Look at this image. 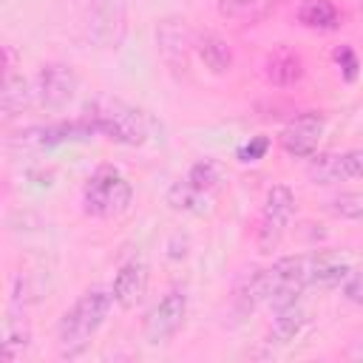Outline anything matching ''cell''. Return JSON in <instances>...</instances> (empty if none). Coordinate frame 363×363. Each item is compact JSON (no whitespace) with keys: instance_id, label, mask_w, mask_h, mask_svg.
I'll return each instance as SVG.
<instances>
[{"instance_id":"8","label":"cell","mask_w":363,"mask_h":363,"mask_svg":"<svg viewBox=\"0 0 363 363\" xmlns=\"http://www.w3.org/2000/svg\"><path fill=\"white\" fill-rule=\"evenodd\" d=\"M323 128L326 119L320 111H303L281 130V147L295 159H312L323 136Z\"/></svg>"},{"instance_id":"14","label":"cell","mask_w":363,"mask_h":363,"mask_svg":"<svg viewBox=\"0 0 363 363\" xmlns=\"http://www.w3.org/2000/svg\"><path fill=\"white\" fill-rule=\"evenodd\" d=\"M164 201L176 213H196V216H201V213L210 210V193L193 187L187 179L184 182H173L167 187V193H164Z\"/></svg>"},{"instance_id":"18","label":"cell","mask_w":363,"mask_h":363,"mask_svg":"<svg viewBox=\"0 0 363 363\" xmlns=\"http://www.w3.org/2000/svg\"><path fill=\"white\" fill-rule=\"evenodd\" d=\"M28 99H31L28 79L23 74H6V79H3V113H6V119L20 113L28 105Z\"/></svg>"},{"instance_id":"3","label":"cell","mask_w":363,"mask_h":363,"mask_svg":"<svg viewBox=\"0 0 363 363\" xmlns=\"http://www.w3.org/2000/svg\"><path fill=\"white\" fill-rule=\"evenodd\" d=\"M133 201L130 182L111 164L96 167L82 187V210L94 218H116Z\"/></svg>"},{"instance_id":"27","label":"cell","mask_w":363,"mask_h":363,"mask_svg":"<svg viewBox=\"0 0 363 363\" xmlns=\"http://www.w3.org/2000/svg\"><path fill=\"white\" fill-rule=\"evenodd\" d=\"M360 3H363V0H360Z\"/></svg>"},{"instance_id":"19","label":"cell","mask_w":363,"mask_h":363,"mask_svg":"<svg viewBox=\"0 0 363 363\" xmlns=\"http://www.w3.org/2000/svg\"><path fill=\"white\" fill-rule=\"evenodd\" d=\"M187 182L204 193H213L221 184V167L213 159H201L187 170Z\"/></svg>"},{"instance_id":"21","label":"cell","mask_w":363,"mask_h":363,"mask_svg":"<svg viewBox=\"0 0 363 363\" xmlns=\"http://www.w3.org/2000/svg\"><path fill=\"white\" fill-rule=\"evenodd\" d=\"M332 57H335V62H337V68H340V77H343L346 82H354L357 74H360V60H357L354 48H352V45H337Z\"/></svg>"},{"instance_id":"9","label":"cell","mask_w":363,"mask_h":363,"mask_svg":"<svg viewBox=\"0 0 363 363\" xmlns=\"http://www.w3.org/2000/svg\"><path fill=\"white\" fill-rule=\"evenodd\" d=\"M306 176L315 184H335L343 179H360L363 176V159L360 150L349 153H318L309 159Z\"/></svg>"},{"instance_id":"20","label":"cell","mask_w":363,"mask_h":363,"mask_svg":"<svg viewBox=\"0 0 363 363\" xmlns=\"http://www.w3.org/2000/svg\"><path fill=\"white\" fill-rule=\"evenodd\" d=\"M326 210L335 218L357 221V218H363V196L360 193H340V196H335V199L326 201Z\"/></svg>"},{"instance_id":"13","label":"cell","mask_w":363,"mask_h":363,"mask_svg":"<svg viewBox=\"0 0 363 363\" xmlns=\"http://www.w3.org/2000/svg\"><path fill=\"white\" fill-rule=\"evenodd\" d=\"M193 48H196L199 60L204 62V68H207L210 74H227V71L233 68V48L227 45L224 37H218V34H213V31L196 34Z\"/></svg>"},{"instance_id":"2","label":"cell","mask_w":363,"mask_h":363,"mask_svg":"<svg viewBox=\"0 0 363 363\" xmlns=\"http://www.w3.org/2000/svg\"><path fill=\"white\" fill-rule=\"evenodd\" d=\"M82 116L91 119V125L96 128V136H105L116 145L139 147L147 142V133H150L147 116L139 108H133L122 99H113V96L91 99Z\"/></svg>"},{"instance_id":"7","label":"cell","mask_w":363,"mask_h":363,"mask_svg":"<svg viewBox=\"0 0 363 363\" xmlns=\"http://www.w3.org/2000/svg\"><path fill=\"white\" fill-rule=\"evenodd\" d=\"M77 88H79V77L65 62L43 65L37 71V79H34V94H37L40 105L48 108V111H62L74 99Z\"/></svg>"},{"instance_id":"1","label":"cell","mask_w":363,"mask_h":363,"mask_svg":"<svg viewBox=\"0 0 363 363\" xmlns=\"http://www.w3.org/2000/svg\"><path fill=\"white\" fill-rule=\"evenodd\" d=\"M111 303H113V292L102 286H94L77 298V303L60 318V326H57V343L62 357H77L85 352L91 337L105 323Z\"/></svg>"},{"instance_id":"12","label":"cell","mask_w":363,"mask_h":363,"mask_svg":"<svg viewBox=\"0 0 363 363\" xmlns=\"http://www.w3.org/2000/svg\"><path fill=\"white\" fill-rule=\"evenodd\" d=\"M145 289H147V267H145V261H128V264H122L119 272L113 275V284H111L113 301L122 309H133L142 301Z\"/></svg>"},{"instance_id":"25","label":"cell","mask_w":363,"mask_h":363,"mask_svg":"<svg viewBox=\"0 0 363 363\" xmlns=\"http://www.w3.org/2000/svg\"><path fill=\"white\" fill-rule=\"evenodd\" d=\"M352 357H354V360H363V343H360V346L352 352Z\"/></svg>"},{"instance_id":"22","label":"cell","mask_w":363,"mask_h":363,"mask_svg":"<svg viewBox=\"0 0 363 363\" xmlns=\"http://www.w3.org/2000/svg\"><path fill=\"white\" fill-rule=\"evenodd\" d=\"M218 11L230 20H247L258 11V0H218Z\"/></svg>"},{"instance_id":"26","label":"cell","mask_w":363,"mask_h":363,"mask_svg":"<svg viewBox=\"0 0 363 363\" xmlns=\"http://www.w3.org/2000/svg\"><path fill=\"white\" fill-rule=\"evenodd\" d=\"M360 159H363V147H360Z\"/></svg>"},{"instance_id":"24","label":"cell","mask_w":363,"mask_h":363,"mask_svg":"<svg viewBox=\"0 0 363 363\" xmlns=\"http://www.w3.org/2000/svg\"><path fill=\"white\" fill-rule=\"evenodd\" d=\"M343 295L346 301H352L354 306H363V269L360 272H352L343 284Z\"/></svg>"},{"instance_id":"10","label":"cell","mask_w":363,"mask_h":363,"mask_svg":"<svg viewBox=\"0 0 363 363\" xmlns=\"http://www.w3.org/2000/svg\"><path fill=\"white\" fill-rule=\"evenodd\" d=\"M193 40H196V37L190 34L187 23L179 20V17H167V20H162V23L156 26V45H159V54H162V60H164L173 71L187 68V54H190V48H193Z\"/></svg>"},{"instance_id":"4","label":"cell","mask_w":363,"mask_h":363,"mask_svg":"<svg viewBox=\"0 0 363 363\" xmlns=\"http://www.w3.org/2000/svg\"><path fill=\"white\" fill-rule=\"evenodd\" d=\"M309 267L312 255H286L278 258L272 267L258 269L264 303H269L272 309L298 303V295L309 286Z\"/></svg>"},{"instance_id":"15","label":"cell","mask_w":363,"mask_h":363,"mask_svg":"<svg viewBox=\"0 0 363 363\" xmlns=\"http://www.w3.org/2000/svg\"><path fill=\"white\" fill-rule=\"evenodd\" d=\"M352 275V267L346 261H335L329 255H312V267H309V286L318 289H332L346 284V278Z\"/></svg>"},{"instance_id":"17","label":"cell","mask_w":363,"mask_h":363,"mask_svg":"<svg viewBox=\"0 0 363 363\" xmlns=\"http://www.w3.org/2000/svg\"><path fill=\"white\" fill-rule=\"evenodd\" d=\"M306 326V312L301 303H289V306H281L275 309V318H272V340L275 343H292Z\"/></svg>"},{"instance_id":"16","label":"cell","mask_w":363,"mask_h":363,"mask_svg":"<svg viewBox=\"0 0 363 363\" xmlns=\"http://www.w3.org/2000/svg\"><path fill=\"white\" fill-rule=\"evenodd\" d=\"M298 23L318 31H332L340 26V11L332 0H303L298 6Z\"/></svg>"},{"instance_id":"11","label":"cell","mask_w":363,"mask_h":363,"mask_svg":"<svg viewBox=\"0 0 363 363\" xmlns=\"http://www.w3.org/2000/svg\"><path fill=\"white\" fill-rule=\"evenodd\" d=\"M264 77L275 88H292L303 79V60L289 45H278L264 60Z\"/></svg>"},{"instance_id":"23","label":"cell","mask_w":363,"mask_h":363,"mask_svg":"<svg viewBox=\"0 0 363 363\" xmlns=\"http://www.w3.org/2000/svg\"><path fill=\"white\" fill-rule=\"evenodd\" d=\"M269 145H272L269 136H252L250 142H244V145L235 150V156H238V162H258V159L267 156Z\"/></svg>"},{"instance_id":"6","label":"cell","mask_w":363,"mask_h":363,"mask_svg":"<svg viewBox=\"0 0 363 363\" xmlns=\"http://www.w3.org/2000/svg\"><path fill=\"white\" fill-rule=\"evenodd\" d=\"M187 315V295L182 289H170L145 318V340L150 346H164L176 337Z\"/></svg>"},{"instance_id":"5","label":"cell","mask_w":363,"mask_h":363,"mask_svg":"<svg viewBox=\"0 0 363 363\" xmlns=\"http://www.w3.org/2000/svg\"><path fill=\"white\" fill-rule=\"evenodd\" d=\"M295 213V193L286 187V184H272L267 190V199H264V213H261V221H258V250L261 252H272L286 227H289V218Z\"/></svg>"}]
</instances>
